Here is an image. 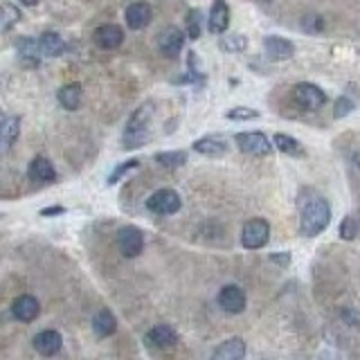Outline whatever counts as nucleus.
<instances>
[{"label": "nucleus", "mask_w": 360, "mask_h": 360, "mask_svg": "<svg viewBox=\"0 0 360 360\" xmlns=\"http://www.w3.org/2000/svg\"><path fill=\"white\" fill-rule=\"evenodd\" d=\"M65 207L56 205V207H45V210H41V216H52V214H63Z\"/></svg>", "instance_id": "72a5a7b5"}, {"label": "nucleus", "mask_w": 360, "mask_h": 360, "mask_svg": "<svg viewBox=\"0 0 360 360\" xmlns=\"http://www.w3.org/2000/svg\"><path fill=\"white\" fill-rule=\"evenodd\" d=\"M39 313H41V304H39V300H36V297H32V295H21V297L14 300L12 316L16 320L32 322V320L39 318Z\"/></svg>", "instance_id": "2eb2a0df"}, {"label": "nucleus", "mask_w": 360, "mask_h": 360, "mask_svg": "<svg viewBox=\"0 0 360 360\" xmlns=\"http://www.w3.org/2000/svg\"><path fill=\"white\" fill-rule=\"evenodd\" d=\"M293 101L304 111H318L327 104V95L320 86H316V83L302 81L293 88Z\"/></svg>", "instance_id": "7ed1b4c3"}, {"label": "nucleus", "mask_w": 360, "mask_h": 360, "mask_svg": "<svg viewBox=\"0 0 360 360\" xmlns=\"http://www.w3.org/2000/svg\"><path fill=\"white\" fill-rule=\"evenodd\" d=\"M270 239V225L263 219H250L241 230V243L248 250H259Z\"/></svg>", "instance_id": "20e7f679"}, {"label": "nucleus", "mask_w": 360, "mask_h": 360, "mask_svg": "<svg viewBox=\"0 0 360 360\" xmlns=\"http://www.w3.org/2000/svg\"><path fill=\"white\" fill-rule=\"evenodd\" d=\"M18 133H21V120L5 117L3 124H0V154H7V151L14 147Z\"/></svg>", "instance_id": "aec40b11"}, {"label": "nucleus", "mask_w": 360, "mask_h": 360, "mask_svg": "<svg viewBox=\"0 0 360 360\" xmlns=\"http://www.w3.org/2000/svg\"><path fill=\"white\" fill-rule=\"evenodd\" d=\"M201 12H198V9H192V12H189V16H187V36L189 39H198V36H201Z\"/></svg>", "instance_id": "cd10ccee"}, {"label": "nucleus", "mask_w": 360, "mask_h": 360, "mask_svg": "<svg viewBox=\"0 0 360 360\" xmlns=\"http://www.w3.org/2000/svg\"><path fill=\"white\" fill-rule=\"evenodd\" d=\"M126 25L131 30H145V27L151 23V18H154V12H151V7L147 3H133L126 7Z\"/></svg>", "instance_id": "a211bd4d"}, {"label": "nucleus", "mask_w": 360, "mask_h": 360, "mask_svg": "<svg viewBox=\"0 0 360 360\" xmlns=\"http://www.w3.org/2000/svg\"><path fill=\"white\" fill-rule=\"evenodd\" d=\"M356 234H358V221L354 216H345L343 223H340V236L347 241H352V239H356Z\"/></svg>", "instance_id": "c85d7f7f"}, {"label": "nucleus", "mask_w": 360, "mask_h": 360, "mask_svg": "<svg viewBox=\"0 0 360 360\" xmlns=\"http://www.w3.org/2000/svg\"><path fill=\"white\" fill-rule=\"evenodd\" d=\"M234 142L239 145V149L243 151V154L254 156V158L268 156L272 151V142L263 133H257V131H250V133H236Z\"/></svg>", "instance_id": "0eeeda50"}, {"label": "nucleus", "mask_w": 360, "mask_h": 360, "mask_svg": "<svg viewBox=\"0 0 360 360\" xmlns=\"http://www.w3.org/2000/svg\"><path fill=\"white\" fill-rule=\"evenodd\" d=\"M117 250L124 254V257L133 259L145 250V234H142L140 227L136 225H124L117 230Z\"/></svg>", "instance_id": "423d86ee"}, {"label": "nucleus", "mask_w": 360, "mask_h": 360, "mask_svg": "<svg viewBox=\"0 0 360 360\" xmlns=\"http://www.w3.org/2000/svg\"><path fill=\"white\" fill-rule=\"evenodd\" d=\"M216 302H219V306L225 311V313H241V311L245 309V304H248V297H245L243 288L234 286V284H227V286H223L219 291V295H216Z\"/></svg>", "instance_id": "6e6552de"}, {"label": "nucleus", "mask_w": 360, "mask_h": 360, "mask_svg": "<svg viewBox=\"0 0 360 360\" xmlns=\"http://www.w3.org/2000/svg\"><path fill=\"white\" fill-rule=\"evenodd\" d=\"M61 345H63V338H61L59 331H54V329H45V331H41V334H36V338H34V349L41 356L59 354Z\"/></svg>", "instance_id": "ddd939ff"}, {"label": "nucleus", "mask_w": 360, "mask_h": 360, "mask_svg": "<svg viewBox=\"0 0 360 360\" xmlns=\"http://www.w3.org/2000/svg\"><path fill=\"white\" fill-rule=\"evenodd\" d=\"M227 149H230V145H227V140L223 136H205L194 142L196 154L207 156V158H221L227 154Z\"/></svg>", "instance_id": "9b49d317"}, {"label": "nucleus", "mask_w": 360, "mask_h": 360, "mask_svg": "<svg viewBox=\"0 0 360 360\" xmlns=\"http://www.w3.org/2000/svg\"><path fill=\"white\" fill-rule=\"evenodd\" d=\"M331 223V207L325 198H311V201L302 207L300 216V232L304 236H318L322 230H327Z\"/></svg>", "instance_id": "f257e3e1"}, {"label": "nucleus", "mask_w": 360, "mask_h": 360, "mask_svg": "<svg viewBox=\"0 0 360 360\" xmlns=\"http://www.w3.org/2000/svg\"><path fill=\"white\" fill-rule=\"evenodd\" d=\"M270 261H275V263H281V266H286V263L291 261V257H288V252H281V254H272Z\"/></svg>", "instance_id": "f704fd0d"}, {"label": "nucleus", "mask_w": 360, "mask_h": 360, "mask_svg": "<svg viewBox=\"0 0 360 360\" xmlns=\"http://www.w3.org/2000/svg\"><path fill=\"white\" fill-rule=\"evenodd\" d=\"M245 45H248V41H245V36H241V34H230V36H223L221 39V50L230 52V54L245 50Z\"/></svg>", "instance_id": "bb28decb"}, {"label": "nucleus", "mask_w": 360, "mask_h": 360, "mask_svg": "<svg viewBox=\"0 0 360 360\" xmlns=\"http://www.w3.org/2000/svg\"><path fill=\"white\" fill-rule=\"evenodd\" d=\"M92 329H95V334H97L99 338H108V336L115 334L117 320H115V316H113L108 309H101L99 313L92 318Z\"/></svg>", "instance_id": "412c9836"}, {"label": "nucleus", "mask_w": 360, "mask_h": 360, "mask_svg": "<svg viewBox=\"0 0 360 360\" xmlns=\"http://www.w3.org/2000/svg\"><path fill=\"white\" fill-rule=\"evenodd\" d=\"M259 117V113L254 111V108H248V106H236L232 108L230 113H227V120H239V122H245V120H257Z\"/></svg>", "instance_id": "7c9ffc66"}, {"label": "nucleus", "mask_w": 360, "mask_h": 360, "mask_svg": "<svg viewBox=\"0 0 360 360\" xmlns=\"http://www.w3.org/2000/svg\"><path fill=\"white\" fill-rule=\"evenodd\" d=\"M56 99H59V104L65 111H77L81 104V86L79 83H68V86H63L59 90Z\"/></svg>", "instance_id": "5701e85b"}, {"label": "nucleus", "mask_w": 360, "mask_h": 360, "mask_svg": "<svg viewBox=\"0 0 360 360\" xmlns=\"http://www.w3.org/2000/svg\"><path fill=\"white\" fill-rule=\"evenodd\" d=\"M18 21H21V12L14 5L0 7V32H9Z\"/></svg>", "instance_id": "393cba45"}, {"label": "nucleus", "mask_w": 360, "mask_h": 360, "mask_svg": "<svg viewBox=\"0 0 360 360\" xmlns=\"http://www.w3.org/2000/svg\"><path fill=\"white\" fill-rule=\"evenodd\" d=\"M207 27H210L212 34H223L230 27V7H227L225 0H214L212 3Z\"/></svg>", "instance_id": "4468645a"}, {"label": "nucleus", "mask_w": 360, "mask_h": 360, "mask_svg": "<svg viewBox=\"0 0 360 360\" xmlns=\"http://www.w3.org/2000/svg\"><path fill=\"white\" fill-rule=\"evenodd\" d=\"M23 5H36V3H41V0H21Z\"/></svg>", "instance_id": "c9c22d12"}, {"label": "nucleus", "mask_w": 360, "mask_h": 360, "mask_svg": "<svg viewBox=\"0 0 360 360\" xmlns=\"http://www.w3.org/2000/svg\"><path fill=\"white\" fill-rule=\"evenodd\" d=\"M263 50L272 61H286L295 54V45L284 36H266L263 39Z\"/></svg>", "instance_id": "f8f14e48"}, {"label": "nucleus", "mask_w": 360, "mask_h": 360, "mask_svg": "<svg viewBox=\"0 0 360 360\" xmlns=\"http://www.w3.org/2000/svg\"><path fill=\"white\" fill-rule=\"evenodd\" d=\"M3 120H5V117H3V115H0V124H3Z\"/></svg>", "instance_id": "4c0bfd02"}, {"label": "nucleus", "mask_w": 360, "mask_h": 360, "mask_svg": "<svg viewBox=\"0 0 360 360\" xmlns=\"http://www.w3.org/2000/svg\"><path fill=\"white\" fill-rule=\"evenodd\" d=\"M180 205H183V201H180L178 192L165 187V189H158V192H154L149 196L147 210L158 214V216H169V214H176L180 210Z\"/></svg>", "instance_id": "39448f33"}, {"label": "nucleus", "mask_w": 360, "mask_h": 360, "mask_svg": "<svg viewBox=\"0 0 360 360\" xmlns=\"http://www.w3.org/2000/svg\"><path fill=\"white\" fill-rule=\"evenodd\" d=\"M352 111H354V101L349 99V97H340V99L334 104V117H336V120L347 117Z\"/></svg>", "instance_id": "2f4dec72"}, {"label": "nucleus", "mask_w": 360, "mask_h": 360, "mask_svg": "<svg viewBox=\"0 0 360 360\" xmlns=\"http://www.w3.org/2000/svg\"><path fill=\"white\" fill-rule=\"evenodd\" d=\"M183 45H185V34L174 25H169L167 30H163L158 34V50L163 56L176 59V56L183 52Z\"/></svg>", "instance_id": "1a4fd4ad"}, {"label": "nucleus", "mask_w": 360, "mask_h": 360, "mask_svg": "<svg viewBox=\"0 0 360 360\" xmlns=\"http://www.w3.org/2000/svg\"><path fill=\"white\" fill-rule=\"evenodd\" d=\"M147 345L156 349H172L178 345V334L169 325H156L147 334Z\"/></svg>", "instance_id": "dca6fc26"}, {"label": "nucleus", "mask_w": 360, "mask_h": 360, "mask_svg": "<svg viewBox=\"0 0 360 360\" xmlns=\"http://www.w3.org/2000/svg\"><path fill=\"white\" fill-rule=\"evenodd\" d=\"M354 163H356V167L360 169V154H356V156H354Z\"/></svg>", "instance_id": "e433bc0d"}, {"label": "nucleus", "mask_w": 360, "mask_h": 360, "mask_svg": "<svg viewBox=\"0 0 360 360\" xmlns=\"http://www.w3.org/2000/svg\"><path fill=\"white\" fill-rule=\"evenodd\" d=\"M18 52H21L23 56H32V59H36V56L41 54V47H39V41L34 39H21L16 43Z\"/></svg>", "instance_id": "c756f323"}, {"label": "nucleus", "mask_w": 360, "mask_h": 360, "mask_svg": "<svg viewBox=\"0 0 360 360\" xmlns=\"http://www.w3.org/2000/svg\"><path fill=\"white\" fill-rule=\"evenodd\" d=\"M136 167H138V160H129V163L120 165V167L115 169V172H113V174L108 176V185H115L117 180H120L122 176H124V174L129 172V169H136Z\"/></svg>", "instance_id": "473e14b6"}, {"label": "nucleus", "mask_w": 360, "mask_h": 360, "mask_svg": "<svg viewBox=\"0 0 360 360\" xmlns=\"http://www.w3.org/2000/svg\"><path fill=\"white\" fill-rule=\"evenodd\" d=\"M156 163L163 167H183L187 163V154L185 151H167V154H156Z\"/></svg>", "instance_id": "a878e982"}, {"label": "nucleus", "mask_w": 360, "mask_h": 360, "mask_svg": "<svg viewBox=\"0 0 360 360\" xmlns=\"http://www.w3.org/2000/svg\"><path fill=\"white\" fill-rule=\"evenodd\" d=\"M39 47L43 56H61L65 52V41L56 32H45L39 39Z\"/></svg>", "instance_id": "4be33fe9"}, {"label": "nucleus", "mask_w": 360, "mask_h": 360, "mask_svg": "<svg viewBox=\"0 0 360 360\" xmlns=\"http://www.w3.org/2000/svg\"><path fill=\"white\" fill-rule=\"evenodd\" d=\"M92 41L97 43L101 50H115V47H120L122 41H124V30H122L120 25H113V23L99 25L92 34Z\"/></svg>", "instance_id": "9d476101"}, {"label": "nucleus", "mask_w": 360, "mask_h": 360, "mask_svg": "<svg viewBox=\"0 0 360 360\" xmlns=\"http://www.w3.org/2000/svg\"><path fill=\"white\" fill-rule=\"evenodd\" d=\"M245 356V343L241 338H230L212 352L214 360H239Z\"/></svg>", "instance_id": "6ab92c4d"}, {"label": "nucleus", "mask_w": 360, "mask_h": 360, "mask_svg": "<svg viewBox=\"0 0 360 360\" xmlns=\"http://www.w3.org/2000/svg\"><path fill=\"white\" fill-rule=\"evenodd\" d=\"M154 104L147 101L131 115L129 124L124 129V149L142 147L151 136V120H154Z\"/></svg>", "instance_id": "f03ea898"}, {"label": "nucleus", "mask_w": 360, "mask_h": 360, "mask_svg": "<svg viewBox=\"0 0 360 360\" xmlns=\"http://www.w3.org/2000/svg\"><path fill=\"white\" fill-rule=\"evenodd\" d=\"M272 145L277 147L281 154H286V156H295V158H302L304 156V147L300 145V140L295 138H291L286 133H277L272 138Z\"/></svg>", "instance_id": "b1692460"}, {"label": "nucleus", "mask_w": 360, "mask_h": 360, "mask_svg": "<svg viewBox=\"0 0 360 360\" xmlns=\"http://www.w3.org/2000/svg\"><path fill=\"white\" fill-rule=\"evenodd\" d=\"M27 176H30L34 183H54V178H56V172H54V165L50 163L47 158L39 156V158H34L30 167H27Z\"/></svg>", "instance_id": "f3484780"}]
</instances>
